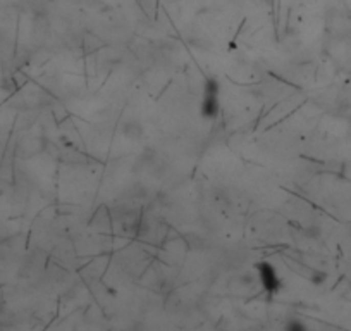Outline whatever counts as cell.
I'll return each instance as SVG.
<instances>
[{
  "label": "cell",
  "mask_w": 351,
  "mask_h": 331,
  "mask_svg": "<svg viewBox=\"0 0 351 331\" xmlns=\"http://www.w3.org/2000/svg\"><path fill=\"white\" fill-rule=\"evenodd\" d=\"M284 331H310V329L306 328V324L303 323V321H300V319H291L286 324Z\"/></svg>",
  "instance_id": "obj_3"
},
{
  "label": "cell",
  "mask_w": 351,
  "mask_h": 331,
  "mask_svg": "<svg viewBox=\"0 0 351 331\" xmlns=\"http://www.w3.org/2000/svg\"><path fill=\"white\" fill-rule=\"evenodd\" d=\"M257 271H258V280L262 283V288L270 295H276L282 290L284 283L279 276L277 269L272 266L270 262H260L257 264Z\"/></svg>",
  "instance_id": "obj_2"
},
{
  "label": "cell",
  "mask_w": 351,
  "mask_h": 331,
  "mask_svg": "<svg viewBox=\"0 0 351 331\" xmlns=\"http://www.w3.org/2000/svg\"><path fill=\"white\" fill-rule=\"evenodd\" d=\"M219 114V83L215 79H207L203 85V98H202V116L212 119Z\"/></svg>",
  "instance_id": "obj_1"
}]
</instances>
